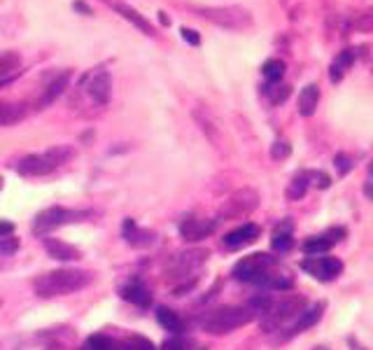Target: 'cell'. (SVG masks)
Here are the masks:
<instances>
[{"mask_svg": "<svg viewBox=\"0 0 373 350\" xmlns=\"http://www.w3.org/2000/svg\"><path fill=\"white\" fill-rule=\"evenodd\" d=\"M233 278L240 283H252V285L287 292L294 287V278L289 271L280 264L277 257H270L266 252H254L247 254L233 266Z\"/></svg>", "mask_w": 373, "mask_h": 350, "instance_id": "6da1fadb", "label": "cell"}, {"mask_svg": "<svg viewBox=\"0 0 373 350\" xmlns=\"http://www.w3.org/2000/svg\"><path fill=\"white\" fill-rule=\"evenodd\" d=\"M91 283V273L82 271V268H56V271L40 273L33 280L35 294L42 299H56L79 292Z\"/></svg>", "mask_w": 373, "mask_h": 350, "instance_id": "7a4b0ae2", "label": "cell"}, {"mask_svg": "<svg viewBox=\"0 0 373 350\" xmlns=\"http://www.w3.org/2000/svg\"><path fill=\"white\" fill-rule=\"evenodd\" d=\"M250 320H254V313L247 306H217V309L203 313L199 318V325L203 332L222 337L238 327H245Z\"/></svg>", "mask_w": 373, "mask_h": 350, "instance_id": "3957f363", "label": "cell"}, {"mask_svg": "<svg viewBox=\"0 0 373 350\" xmlns=\"http://www.w3.org/2000/svg\"><path fill=\"white\" fill-rule=\"evenodd\" d=\"M208 259V250H203V247H199V250H185V252H178L173 254L171 259H168V264L164 268L166 273V280L168 283H180L178 287H175V292H185L194 285V273L199 271V268L206 264Z\"/></svg>", "mask_w": 373, "mask_h": 350, "instance_id": "277c9868", "label": "cell"}, {"mask_svg": "<svg viewBox=\"0 0 373 350\" xmlns=\"http://www.w3.org/2000/svg\"><path fill=\"white\" fill-rule=\"evenodd\" d=\"M75 157V150L68 148V145H56V148L42 152V155H28L17 164L19 175L24 178H42V175L54 173L58 166L70 162Z\"/></svg>", "mask_w": 373, "mask_h": 350, "instance_id": "5b68a950", "label": "cell"}, {"mask_svg": "<svg viewBox=\"0 0 373 350\" xmlns=\"http://www.w3.org/2000/svg\"><path fill=\"white\" fill-rule=\"evenodd\" d=\"M306 309V299L299 294L282 297L280 302H273L270 309L261 316V330L264 332H284L294 323L296 316Z\"/></svg>", "mask_w": 373, "mask_h": 350, "instance_id": "8992f818", "label": "cell"}, {"mask_svg": "<svg viewBox=\"0 0 373 350\" xmlns=\"http://www.w3.org/2000/svg\"><path fill=\"white\" fill-rule=\"evenodd\" d=\"M196 14L213 24L226 28V31H247L254 26L252 12L240 5H219V7H196Z\"/></svg>", "mask_w": 373, "mask_h": 350, "instance_id": "52a82bcc", "label": "cell"}, {"mask_svg": "<svg viewBox=\"0 0 373 350\" xmlns=\"http://www.w3.org/2000/svg\"><path fill=\"white\" fill-rule=\"evenodd\" d=\"M91 213L89 210H72V208H63V206H49L45 210H40L35 215V220L31 224V231L35 236H49L52 231L58 227H65V224H75V222H84Z\"/></svg>", "mask_w": 373, "mask_h": 350, "instance_id": "ba28073f", "label": "cell"}, {"mask_svg": "<svg viewBox=\"0 0 373 350\" xmlns=\"http://www.w3.org/2000/svg\"><path fill=\"white\" fill-rule=\"evenodd\" d=\"M301 268L320 283H332L343 273V261L339 257H325V254H318V257H306L301 261Z\"/></svg>", "mask_w": 373, "mask_h": 350, "instance_id": "9c48e42d", "label": "cell"}, {"mask_svg": "<svg viewBox=\"0 0 373 350\" xmlns=\"http://www.w3.org/2000/svg\"><path fill=\"white\" fill-rule=\"evenodd\" d=\"M257 201H259L257 192H252V189H240V192H236L229 201L224 203L219 217H224V220H236V217H243V215L252 213V210L257 208Z\"/></svg>", "mask_w": 373, "mask_h": 350, "instance_id": "30bf717a", "label": "cell"}, {"mask_svg": "<svg viewBox=\"0 0 373 350\" xmlns=\"http://www.w3.org/2000/svg\"><path fill=\"white\" fill-rule=\"evenodd\" d=\"M215 229H217V220H201V217H194V215H187L180 220V236L189 240V243L208 238Z\"/></svg>", "mask_w": 373, "mask_h": 350, "instance_id": "8fae6325", "label": "cell"}, {"mask_svg": "<svg viewBox=\"0 0 373 350\" xmlns=\"http://www.w3.org/2000/svg\"><path fill=\"white\" fill-rule=\"evenodd\" d=\"M343 236H346V229H343V227H332V229H327L325 233H320V236H313V238L306 240L303 252L308 254V257L325 254V252L332 250L339 240H343Z\"/></svg>", "mask_w": 373, "mask_h": 350, "instance_id": "7c38bea8", "label": "cell"}, {"mask_svg": "<svg viewBox=\"0 0 373 350\" xmlns=\"http://www.w3.org/2000/svg\"><path fill=\"white\" fill-rule=\"evenodd\" d=\"M322 313H325V302L313 304L310 309H303V311L296 316L294 323H292V325L287 327V330H284V334L280 337V341H287V339H292V337H296V334H301V332H306V330H310L313 325H318V323H320Z\"/></svg>", "mask_w": 373, "mask_h": 350, "instance_id": "4fadbf2b", "label": "cell"}, {"mask_svg": "<svg viewBox=\"0 0 373 350\" xmlns=\"http://www.w3.org/2000/svg\"><path fill=\"white\" fill-rule=\"evenodd\" d=\"M259 233H261L259 224L247 222V224H240V227L226 233V236L222 238V243L226 250H240V247H245V245H252L254 240L259 238Z\"/></svg>", "mask_w": 373, "mask_h": 350, "instance_id": "5bb4252c", "label": "cell"}, {"mask_svg": "<svg viewBox=\"0 0 373 350\" xmlns=\"http://www.w3.org/2000/svg\"><path fill=\"white\" fill-rule=\"evenodd\" d=\"M86 93L91 96V101L96 105H107L110 96H112V77L107 70H96L86 84Z\"/></svg>", "mask_w": 373, "mask_h": 350, "instance_id": "9a60e30c", "label": "cell"}, {"mask_svg": "<svg viewBox=\"0 0 373 350\" xmlns=\"http://www.w3.org/2000/svg\"><path fill=\"white\" fill-rule=\"evenodd\" d=\"M122 236L126 238V243L133 245V247H150V245L157 240V233L150 231V229H140V227L136 224L133 217H126V220H124V224H122Z\"/></svg>", "mask_w": 373, "mask_h": 350, "instance_id": "2e32d148", "label": "cell"}, {"mask_svg": "<svg viewBox=\"0 0 373 350\" xmlns=\"http://www.w3.org/2000/svg\"><path fill=\"white\" fill-rule=\"evenodd\" d=\"M42 245H45L49 257L58 259V261H77L79 257H82V252H79L75 245L65 243V240H61V238L45 236L42 238Z\"/></svg>", "mask_w": 373, "mask_h": 350, "instance_id": "e0dca14e", "label": "cell"}, {"mask_svg": "<svg viewBox=\"0 0 373 350\" xmlns=\"http://www.w3.org/2000/svg\"><path fill=\"white\" fill-rule=\"evenodd\" d=\"M119 297L124 299V302L140 306V309L152 306V292L148 290V285H143L140 280H131V283H126V285H122Z\"/></svg>", "mask_w": 373, "mask_h": 350, "instance_id": "ac0fdd59", "label": "cell"}, {"mask_svg": "<svg viewBox=\"0 0 373 350\" xmlns=\"http://www.w3.org/2000/svg\"><path fill=\"white\" fill-rule=\"evenodd\" d=\"M112 7H114L117 12H119V17L129 19L131 24H133V26L138 28V31H143L145 35H157V33H155V26H152L150 21L145 19L140 12H136V10H133V7H131V5H126V3H119V0H114V3H112Z\"/></svg>", "mask_w": 373, "mask_h": 350, "instance_id": "d6986e66", "label": "cell"}, {"mask_svg": "<svg viewBox=\"0 0 373 350\" xmlns=\"http://www.w3.org/2000/svg\"><path fill=\"white\" fill-rule=\"evenodd\" d=\"M68 82H70V70H68V72H61V75H58L52 84H47V89L42 91V96H40V101H38V110H40V108L52 105L54 101L65 91V86H68Z\"/></svg>", "mask_w": 373, "mask_h": 350, "instance_id": "ffe728a7", "label": "cell"}, {"mask_svg": "<svg viewBox=\"0 0 373 350\" xmlns=\"http://www.w3.org/2000/svg\"><path fill=\"white\" fill-rule=\"evenodd\" d=\"M318 103H320V86L318 84L303 86L301 93H299V112L303 117H313L318 110Z\"/></svg>", "mask_w": 373, "mask_h": 350, "instance_id": "44dd1931", "label": "cell"}, {"mask_svg": "<svg viewBox=\"0 0 373 350\" xmlns=\"http://www.w3.org/2000/svg\"><path fill=\"white\" fill-rule=\"evenodd\" d=\"M157 320H159V325L164 327L166 332H171V334H182V332H185V320L180 318V313H175L173 309H168V306H159V309H157Z\"/></svg>", "mask_w": 373, "mask_h": 350, "instance_id": "7402d4cb", "label": "cell"}, {"mask_svg": "<svg viewBox=\"0 0 373 350\" xmlns=\"http://www.w3.org/2000/svg\"><path fill=\"white\" fill-rule=\"evenodd\" d=\"M292 245H294V238H292V222L287 220L275 227L273 238H270V247H273L275 252H287L292 250Z\"/></svg>", "mask_w": 373, "mask_h": 350, "instance_id": "603a6c76", "label": "cell"}, {"mask_svg": "<svg viewBox=\"0 0 373 350\" xmlns=\"http://www.w3.org/2000/svg\"><path fill=\"white\" fill-rule=\"evenodd\" d=\"M28 108L21 103H5L0 101V127H12V124H19L26 117Z\"/></svg>", "mask_w": 373, "mask_h": 350, "instance_id": "cb8c5ba5", "label": "cell"}, {"mask_svg": "<svg viewBox=\"0 0 373 350\" xmlns=\"http://www.w3.org/2000/svg\"><path fill=\"white\" fill-rule=\"evenodd\" d=\"M355 61V49H343V52L334 58L332 63V72H329V77H332V82H341L343 79V72H346L350 65Z\"/></svg>", "mask_w": 373, "mask_h": 350, "instance_id": "d4e9b609", "label": "cell"}, {"mask_svg": "<svg viewBox=\"0 0 373 350\" xmlns=\"http://www.w3.org/2000/svg\"><path fill=\"white\" fill-rule=\"evenodd\" d=\"M261 75L268 84H277L284 75V63L280 58H268V61L261 65Z\"/></svg>", "mask_w": 373, "mask_h": 350, "instance_id": "484cf974", "label": "cell"}, {"mask_svg": "<svg viewBox=\"0 0 373 350\" xmlns=\"http://www.w3.org/2000/svg\"><path fill=\"white\" fill-rule=\"evenodd\" d=\"M21 68V56L17 52H5L0 54V79H7V75L17 72Z\"/></svg>", "mask_w": 373, "mask_h": 350, "instance_id": "4316f807", "label": "cell"}, {"mask_svg": "<svg viewBox=\"0 0 373 350\" xmlns=\"http://www.w3.org/2000/svg\"><path fill=\"white\" fill-rule=\"evenodd\" d=\"M114 350H157V346L145 337H126L114 346Z\"/></svg>", "mask_w": 373, "mask_h": 350, "instance_id": "83f0119b", "label": "cell"}, {"mask_svg": "<svg viewBox=\"0 0 373 350\" xmlns=\"http://www.w3.org/2000/svg\"><path fill=\"white\" fill-rule=\"evenodd\" d=\"M114 339L105 337V334H93V337L84 341L79 350H114Z\"/></svg>", "mask_w": 373, "mask_h": 350, "instance_id": "f1b7e54d", "label": "cell"}, {"mask_svg": "<svg viewBox=\"0 0 373 350\" xmlns=\"http://www.w3.org/2000/svg\"><path fill=\"white\" fill-rule=\"evenodd\" d=\"M306 189H308V180H306V173H299L294 180L289 182L287 187V199L289 201H299L306 196Z\"/></svg>", "mask_w": 373, "mask_h": 350, "instance_id": "f546056e", "label": "cell"}, {"mask_svg": "<svg viewBox=\"0 0 373 350\" xmlns=\"http://www.w3.org/2000/svg\"><path fill=\"white\" fill-rule=\"evenodd\" d=\"M306 180H308V185H315L320 189H327L329 185H332V178L322 171H308L306 173Z\"/></svg>", "mask_w": 373, "mask_h": 350, "instance_id": "4dcf8cb0", "label": "cell"}, {"mask_svg": "<svg viewBox=\"0 0 373 350\" xmlns=\"http://www.w3.org/2000/svg\"><path fill=\"white\" fill-rule=\"evenodd\" d=\"M268 96H270V103L277 105V103H282V101H287L289 96V86L287 84H280V86H268Z\"/></svg>", "mask_w": 373, "mask_h": 350, "instance_id": "1f68e13d", "label": "cell"}, {"mask_svg": "<svg viewBox=\"0 0 373 350\" xmlns=\"http://www.w3.org/2000/svg\"><path fill=\"white\" fill-rule=\"evenodd\" d=\"M292 155V145L287 141H275L270 148V157L273 159H287Z\"/></svg>", "mask_w": 373, "mask_h": 350, "instance_id": "d6a6232c", "label": "cell"}, {"mask_svg": "<svg viewBox=\"0 0 373 350\" xmlns=\"http://www.w3.org/2000/svg\"><path fill=\"white\" fill-rule=\"evenodd\" d=\"M17 250H19V240L17 238H10V236L0 238V254H12Z\"/></svg>", "mask_w": 373, "mask_h": 350, "instance_id": "836d02e7", "label": "cell"}, {"mask_svg": "<svg viewBox=\"0 0 373 350\" xmlns=\"http://www.w3.org/2000/svg\"><path fill=\"white\" fill-rule=\"evenodd\" d=\"M180 35H182V38H185L192 47H199V45H201V35L196 33L194 28H187V26L180 28Z\"/></svg>", "mask_w": 373, "mask_h": 350, "instance_id": "e575fe53", "label": "cell"}, {"mask_svg": "<svg viewBox=\"0 0 373 350\" xmlns=\"http://www.w3.org/2000/svg\"><path fill=\"white\" fill-rule=\"evenodd\" d=\"M334 162H336V166H339V173L341 175H346L350 169H353V164H350V157L348 155H336Z\"/></svg>", "mask_w": 373, "mask_h": 350, "instance_id": "d590c367", "label": "cell"}, {"mask_svg": "<svg viewBox=\"0 0 373 350\" xmlns=\"http://www.w3.org/2000/svg\"><path fill=\"white\" fill-rule=\"evenodd\" d=\"M12 233H14V224L7 220H0V238L12 236Z\"/></svg>", "mask_w": 373, "mask_h": 350, "instance_id": "8d00e7d4", "label": "cell"}, {"mask_svg": "<svg viewBox=\"0 0 373 350\" xmlns=\"http://www.w3.org/2000/svg\"><path fill=\"white\" fill-rule=\"evenodd\" d=\"M72 7H75L77 12H82V14H91V7L86 5V3H82V0H75V3H72Z\"/></svg>", "mask_w": 373, "mask_h": 350, "instance_id": "74e56055", "label": "cell"}, {"mask_svg": "<svg viewBox=\"0 0 373 350\" xmlns=\"http://www.w3.org/2000/svg\"><path fill=\"white\" fill-rule=\"evenodd\" d=\"M164 350H185V346H182L180 341H166Z\"/></svg>", "mask_w": 373, "mask_h": 350, "instance_id": "f35d334b", "label": "cell"}, {"mask_svg": "<svg viewBox=\"0 0 373 350\" xmlns=\"http://www.w3.org/2000/svg\"><path fill=\"white\" fill-rule=\"evenodd\" d=\"M364 194H367L369 199L373 201V180H371V182H367V185H364Z\"/></svg>", "mask_w": 373, "mask_h": 350, "instance_id": "ab89813d", "label": "cell"}, {"mask_svg": "<svg viewBox=\"0 0 373 350\" xmlns=\"http://www.w3.org/2000/svg\"><path fill=\"white\" fill-rule=\"evenodd\" d=\"M159 19H161V24H164V26H168V24H171V21H168V17H166L164 12H159Z\"/></svg>", "mask_w": 373, "mask_h": 350, "instance_id": "60d3db41", "label": "cell"}, {"mask_svg": "<svg viewBox=\"0 0 373 350\" xmlns=\"http://www.w3.org/2000/svg\"><path fill=\"white\" fill-rule=\"evenodd\" d=\"M350 346H353V350H367V348H362L360 344H357V341H350Z\"/></svg>", "mask_w": 373, "mask_h": 350, "instance_id": "b9f144b4", "label": "cell"}, {"mask_svg": "<svg viewBox=\"0 0 373 350\" xmlns=\"http://www.w3.org/2000/svg\"><path fill=\"white\" fill-rule=\"evenodd\" d=\"M313 350H327L325 346H318V348H313Z\"/></svg>", "mask_w": 373, "mask_h": 350, "instance_id": "7bdbcfd3", "label": "cell"}, {"mask_svg": "<svg viewBox=\"0 0 373 350\" xmlns=\"http://www.w3.org/2000/svg\"><path fill=\"white\" fill-rule=\"evenodd\" d=\"M369 173L373 175V162H371V166H369Z\"/></svg>", "mask_w": 373, "mask_h": 350, "instance_id": "ee69618b", "label": "cell"}, {"mask_svg": "<svg viewBox=\"0 0 373 350\" xmlns=\"http://www.w3.org/2000/svg\"><path fill=\"white\" fill-rule=\"evenodd\" d=\"M0 189H3V178H0Z\"/></svg>", "mask_w": 373, "mask_h": 350, "instance_id": "f6af8a7d", "label": "cell"}]
</instances>
